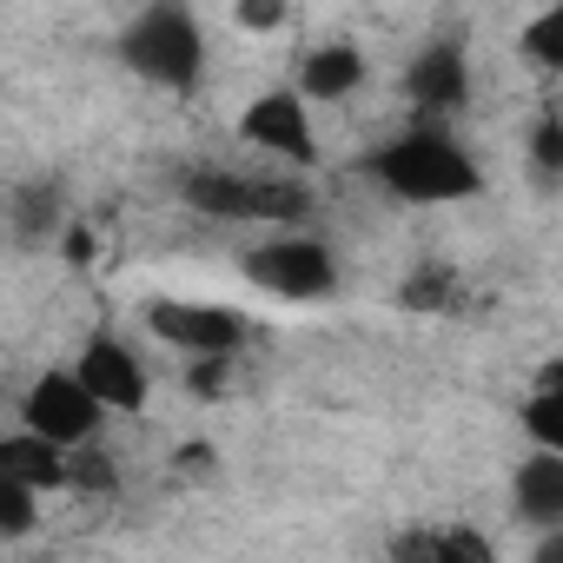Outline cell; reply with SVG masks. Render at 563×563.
Listing matches in <instances>:
<instances>
[{
  "mask_svg": "<svg viewBox=\"0 0 563 563\" xmlns=\"http://www.w3.org/2000/svg\"><path fill=\"white\" fill-rule=\"evenodd\" d=\"M0 477H14L21 490H67V457L41 444L34 431H0Z\"/></svg>",
  "mask_w": 563,
  "mask_h": 563,
  "instance_id": "cell-12",
  "label": "cell"
},
{
  "mask_svg": "<svg viewBox=\"0 0 563 563\" xmlns=\"http://www.w3.org/2000/svg\"><path fill=\"white\" fill-rule=\"evenodd\" d=\"M523 431H530L537 451L563 457V391H530L523 398Z\"/></svg>",
  "mask_w": 563,
  "mask_h": 563,
  "instance_id": "cell-14",
  "label": "cell"
},
{
  "mask_svg": "<svg viewBox=\"0 0 563 563\" xmlns=\"http://www.w3.org/2000/svg\"><path fill=\"white\" fill-rule=\"evenodd\" d=\"M391 563H431V530H405V537H391Z\"/></svg>",
  "mask_w": 563,
  "mask_h": 563,
  "instance_id": "cell-22",
  "label": "cell"
},
{
  "mask_svg": "<svg viewBox=\"0 0 563 563\" xmlns=\"http://www.w3.org/2000/svg\"><path fill=\"white\" fill-rule=\"evenodd\" d=\"M358 87H365V54H358L352 41H325V47H312V54L299 60V80H292V93H299L306 107L352 100Z\"/></svg>",
  "mask_w": 563,
  "mask_h": 563,
  "instance_id": "cell-10",
  "label": "cell"
},
{
  "mask_svg": "<svg viewBox=\"0 0 563 563\" xmlns=\"http://www.w3.org/2000/svg\"><path fill=\"white\" fill-rule=\"evenodd\" d=\"M14 225H21V239H41V232H54V225H60V192H54V186H41V192H21V212H14Z\"/></svg>",
  "mask_w": 563,
  "mask_h": 563,
  "instance_id": "cell-19",
  "label": "cell"
},
{
  "mask_svg": "<svg viewBox=\"0 0 563 563\" xmlns=\"http://www.w3.org/2000/svg\"><path fill=\"white\" fill-rule=\"evenodd\" d=\"M523 54L537 67H563V8H543L530 27H523Z\"/></svg>",
  "mask_w": 563,
  "mask_h": 563,
  "instance_id": "cell-15",
  "label": "cell"
},
{
  "mask_svg": "<svg viewBox=\"0 0 563 563\" xmlns=\"http://www.w3.org/2000/svg\"><path fill=\"white\" fill-rule=\"evenodd\" d=\"M120 60H126L140 80L186 93V87H199V74H206V27H199L192 8H146V14L120 34Z\"/></svg>",
  "mask_w": 563,
  "mask_h": 563,
  "instance_id": "cell-3",
  "label": "cell"
},
{
  "mask_svg": "<svg viewBox=\"0 0 563 563\" xmlns=\"http://www.w3.org/2000/svg\"><path fill=\"white\" fill-rule=\"evenodd\" d=\"M232 21L245 34H272V27H286V8H265V0H258V8H232Z\"/></svg>",
  "mask_w": 563,
  "mask_h": 563,
  "instance_id": "cell-21",
  "label": "cell"
},
{
  "mask_svg": "<svg viewBox=\"0 0 563 563\" xmlns=\"http://www.w3.org/2000/svg\"><path fill=\"white\" fill-rule=\"evenodd\" d=\"M67 372L80 378V391H87L107 418H113V411H140V405L153 398V378H146L140 352H133L126 339H113V332L87 339V345H80V358H74Z\"/></svg>",
  "mask_w": 563,
  "mask_h": 563,
  "instance_id": "cell-8",
  "label": "cell"
},
{
  "mask_svg": "<svg viewBox=\"0 0 563 563\" xmlns=\"http://www.w3.org/2000/svg\"><path fill=\"white\" fill-rule=\"evenodd\" d=\"M34 517H41V497H34V490H21L14 477H0V537H27V530H34Z\"/></svg>",
  "mask_w": 563,
  "mask_h": 563,
  "instance_id": "cell-18",
  "label": "cell"
},
{
  "mask_svg": "<svg viewBox=\"0 0 563 563\" xmlns=\"http://www.w3.org/2000/svg\"><path fill=\"white\" fill-rule=\"evenodd\" d=\"M530 563H563V530H543L537 550H530Z\"/></svg>",
  "mask_w": 563,
  "mask_h": 563,
  "instance_id": "cell-24",
  "label": "cell"
},
{
  "mask_svg": "<svg viewBox=\"0 0 563 563\" xmlns=\"http://www.w3.org/2000/svg\"><path fill=\"white\" fill-rule=\"evenodd\" d=\"M431 563H497V543L477 523H444L431 530Z\"/></svg>",
  "mask_w": 563,
  "mask_h": 563,
  "instance_id": "cell-13",
  "label": "cell"
},
{
  "mask_svg": "<svg viewBox=\"0 0 563 563\" xmlns=\"http://www.w3.org/2000/svg\"><path fill=\"white\" fill-rule=\"evenodd\" d=\"M179 199L219 225H278V232H299L312 212V186L299 173H239V166L179 173Z\"/></svg>",
  "mask_w": 563,
  "mask_h": 563,
  "instance_id": "cell-2",
  "label": "cell"
},
{
  "mask_svg": "<svg viewBox=\"0 0 563 563\" xmlns=\"http://www.w3.org/2000/svg\"><path fill=\"white\" fill-rule=\"evenodd\" d=\"M405 93H411V107L424 113V126L451 120V113L471 100V60H464V47H451V41L424 47V54L405 67Z\"/></svg>",
  "mask_w": 563,
  "mask_h": 563,
  "instance_id": "cell-9",
  "label": "cell"
},
{
  "mask_svg": "<svg viewBox=\"0 0 563 563\" xmlns=\"http://www.w3.org/2000/svg\"><path fill=\"white\" fill-rule=\"evenodd\" d=\"M146 332L199 365H219L245 345V312L212 306V299H153L146 306Z\"/></svg>",
  "mask_w": 563,
  "mask_h": 563,
  "instance_id": "cell-5",
  "label": "cell"
},
{
  "mask_svg": "<svg viewBox=\"0 0 563 563\" xmlns=\"http://www.w3.org/2000/svg\"><path fill=\"white\" fill-rule=\"evenodd\" d=\"M100 424H107V411L80 391L74 372H47V378H34L27 398H21V431H34V438L54 444L60 457H67V451H87V444L100 438Z\"/></svg>",
  "mask_w": 563,
  "mask_h": 563,
  "instance_id": "cell-6",
  "label": "cell"
},
{
  "mask_svg": "<svg viewBox=\"0 0 563 563\" xmlns=\"http://www.w3.org/2000/svg\"><path fill=\"white\" fill-rule=\"evenodd\" d=\"M239 140H245L252 153L292 159V166H312V159H319V126H312V107H306L292 87L258 93V100L239 113Z\"/></svg>",
  "mask_w": 563,
  "mask_h": 563,
  "instance_id": "cell-7",
  "label": "cell"
},
{
  "mask_svg": "<svg viewBox=\"0 0 563 563\" xmlns=\"http://www.w3.org/2000/svg\"><path fill=\"white\" fill-rule=\"evenodd\" d=\"M530 159H537V173H543V179H556V173H563V120H556V107H543V113H537V126H530Z\"/></svg>",
  "mask_w": 563,
  "mask_h": 563,
  "instance_id": "cell-16",
  "label": "cell"
},
{
  "mask_svg": "<svg viewBox=\"0 0 563 563\" xmlns=\"http://www.w3.org/2000/svg\"><path fill=\"white\" fill-rule=\"evenodd\" d=\"M67 490H93V497H107L113 490V457L107 451H67Z\"/></svg>",
  "mask_w": 563,
  "mask_h": 563,
  "instance_id": "cell-17",
  "label": "cell"
},
{
  "mask_svg": "<svg viewBox=\"0 0 563 563\" xmlns=\"http://www.w3.org/2000/svg\"><path fill=\"white\" fill-rule=\"evenodd\" d=\"M365 173L391 192V199H411V206H457V199H477L484 192V166L471 159L464 140H451L444 126H411V133H391Z\"/></svg>",
  "mask_w": 563,
  "mask_h": 563,
  "instance_id": "cell-1",
  "label": "cell"
},
{
  "mask_svg": "<svg viewBox=\"0 0 563 563\" xmlns=\"http://www.w3.org/2000/svg\"><path fill=\"white\" fill-rule=\"evenodd\" d=\"M398 299H405V306H418V312H424V306H451V299H457V292H451V278H444V272H424V278H411V286H405V292H398Z\"/></svg>",
  "mask_w": 563,
  "mask_h": 563,
  "instance_id": "cell-20",
  "label": "cell"
},
{
  "mask_svg": "<svg viewBox=\"0 0 563 563\" xmlns=\"http://www.w3.org/2000/svg\"><path fill=\"white\" fill-rule=\"evenodd\" d=\"M245 278H252L258 292H272V299L312 306V299H332L339 292V258L312 232H278V239H258L245 252Z\"/></svg>",
  "mask_w": 563,
  "mask_h": 563,
  "instance_id": "cell-4",
  "label": "cell"
},
{
  "mask_svg": "<svg viewBox=\"0 0 563 563\" xmlns=\"http://www.w3.org/2000/svg\"><path fill=\"white\" fill-rule=\"evenodd\" d=\"M93 252H100V239H93V225H67V265H93Z\"/></svg>",
  "mask_w": 563,
  "mask_h": 563,
  "instance_id": "cell-23",
  "label": "cell"
},
{
  "mask_svg": "<svg viewBox=\"0 0 563 563\" xmlns=\"http://www.w3.org/2000/svg\"><path fill=\"white\" fill-rule=\"evenodd\" d=\"M510 497H517V517H523V523L556 530V523H563V457L530 451V457L510 471Z\"/></svg>",
  "mask_w": 563,
  "mask_h": 563,
  "instance_id": "cell-11",
  "label": "cell"
}]
</instances>
